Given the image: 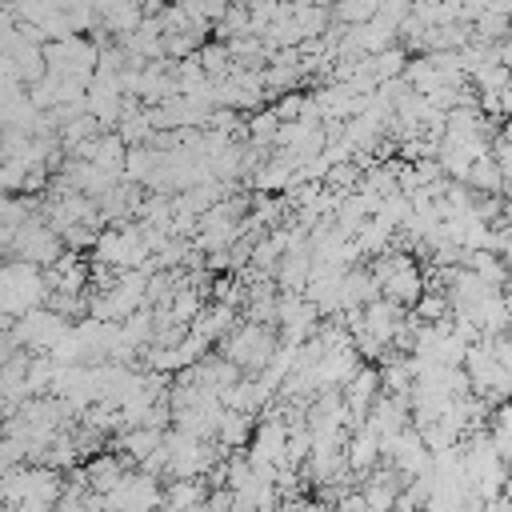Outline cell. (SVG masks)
<instances>
[{"mask_svg":"<svg viewBox=\"0 0 512 512\" xmlns=\"http://www.w3.org/2000/svg\"><path fill=\"white\" fill-rule=\"evenodd\" d=\"M248 428H252V420L244 412H224L216 436H220V444H244L248 440Z\"/></svg>","mask_w":512,"mask_h":512,"instance_id":"6da1fadb","label":"cell"}]
</instances>
